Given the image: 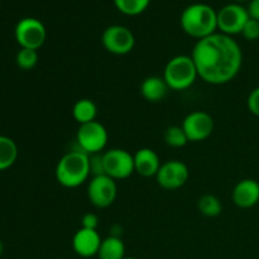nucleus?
I'll return each instance as SVG.
<instances>
[{"mask_svg":"<svg viewBox=\"0 0 259 259\" xmlns=\"http://www.w3.org/2000/svg\"><path fill=\"white\" fill-rule=\"evenodd\" d=\"M197 210L206 218H217L222 214L223 204L215 195L205 194L197 200Z\"/></svg>","mask_w":259,"mask_h":259,"instance_id":"aec40b11","label":"nucleus"},{"mask_svg":"<svg viewBox=\"0 0 259 259\" xmlns=\"http://www.w3.org/2000/svg\"><path fill=\"white\" fill-rule=\"evenodd\" d=\"M247 10L248 14H249V18L259 22V0H250L249 4H248Z\"/></svg>","mask_w":259,"mask_h":259,"instance_id":"cd10ccee","label":"nucleus"},{"mask_svg":"<svg viewBox=\"0 0 259 259\" xmlns=\"http://www.w3.org/2000/svg\"><path fill=\"white\" fill-rule=\"evenodd\" d=\"M3 252H4V245H3L2 240H0V255L3 254Z\"/></svg>","mask_w":259,"mask_h":259,"instance_id":"c85d7f7f","label":"nucleus"},{"mask_svg":"<svg viewBox=\"0 0 259 259\" xmlns=\"http://www.w3.org/2000/svg\"><path fill=\"white\" fill-rule=\"evenodd\" d=\"M169 88L162 76H148L141 83V95L149 103H158L166 98Z\"/></svg>","mask_w":259,"mask_h":259,"instance_id":"dca6fc26","label":"nucleus"},{"mask_svg":"<svg viewBox=\"0 0 259 259\" xmlns=\"http://www.w3.org/2000/svg\"><path fill=\"white\" fill-rule=\"evenodd\" d=\"M124 259H138V258H136V257H125Z\"/></svg>","mask_w":259,"mask_h":259,"instance_id":"7c9ffc66","label":"nucleus"},{"mask_svg":"<svg viewBox=\"0 0 259 259\" xmlns=\"http://www.w3.org/2000/svg\"><path fill=\"white\" fill-rule=\"evenodd\" d=\"M18 158L17 143L7 136H0V171L10 168Z\"/></svg>","mask_w":259,"mask_h":259,"instance_id":"6ab92c4d","label":"nucleus"},{"mask_svg":"<svg viewBox=\"0 0 259 259\" xmlns=\"http://www.w3.org/2000/svg\"><path fill=\"white\" fill-rule=\"evenodd\" d=\"M232 200L239 209H250L259 202V182L253 179L240 180L232 191Z\"/></svg>","mask_w":259,"mask_h":259,"instance_id":"4468645a","label":"nucleus"},{"mask_svg":"<svg viewBox=\"0 0 259 259\" xmlns=\"http://www.w3.org/2000/svg\"><path fill=\"white\" fill-rule=\"evenodd\" d=\"M151 0H114L116 9L129 17L142 14L148 8Z\"/></svg>","mask_w":259,"mask_h":259,"instance_id":"412c9836","label":"nucleus"},{"mask_svg":"<svg viewBox=\"0 0 259 259\" xmlns=\"http://www.w3.org/2000/svg\"><path fill=\"white\" fill-rule=\"evenodd\" d=\"M109 141V133L105 126L98 120L82 124L76 133V143L82 152L90 154L103 153Z\"/></svg>","mask_w":259,"mask_h":259,"instance_id":"39448f33","label":"nucleus"},{"mask_svg":"<svg viewBox=\"0 0 259 259\" xmlns=\"http://www.w3.org/2000/svg\"><path fill=\"white\" fill-rule=\"evenodd\" d=\"M247 108L253 115L259 118V86L253 89L247 98Z\"/></svg>","mask_w":259,"mask_h":259,"instance_id":"a878e982","label":"nucleus"},{"mask_svg":"<svg viewBox=\"0 0 259 259\" xmlns=\"http://www.w3.org/2000/svg\"><path fill=\"white\" fill-rule=\"evenodd\" d=\"M235 2L238 3V4H240V3H245V2H250V0H235Z\"/></svg>","mask_w":259,"mask_h":259,"instance_id":"c756f323","label":"nucleus"},{"mask_svg":"<svg viewBox=\"0 0 259 259\" xmlns=\"http://www.w3.org/2000/svg\"><path fill=\"white\" fill-rule=\"evenodd\" d=\"M162 77L168 85L169 90L184 91L194 85L199 75L191 56L179 55L166 63Z\"/></svg>","mask_w":259,"mask_h":259,"instance_id":"20e7f679","label":"nucleus"},{"mask_svg":"<svg viewBox=\"0 0 259 259\" xmlns=\"http://www.w3.org/2000/svg\"><path fill=\"white\" fill-rule=\"evenodd\" d=\"M81 228L91 230H98L99 228V217L94 212H88L81 219Z\"/></svg>","mask_w":259,"mask_h":259,"instance_id":"bb28decb","label":"nucleus"},{"mask_svg":"<svg viewBox=\"0 0 259 259\" xmlns=\"http://www.w3.org/2000/svg\"><path fill=\"white\" fill-rule=\"evenodd\" d=\"M118 196L116 181L106 175L93 176L88 185V199L96 209L111 206Z\"/></svg>","mask_w":259,"mask_h":259,"instance_id":"6e6552de","label":"nucleus"},{"mask_svg":"<svg viewBox=\"0 0 259 259\" xmlns=\"http://www.w3.org/2000/svg\"><path fill=\"white\" fill-rule=\"evenodd\" d=\"M191 57L199 77L210 85L230 82L237 77L243 65V52L239 43L223 33H214L197 40Z\"/></svg>","mask_w":259,"mask_h":259,"instance_id":"f257e3e1","label":"nucleus"},{"mask_svg":"<svg viewBox=\"0 0 259 259\" xmlns=\"http://www.w3.org/2000/svg\"><path fill=\"white\" fill-rule=\"evenodd\" d=\"M180 24L187 35L202 39L217 33L218 12L204 3L191 4L182 12Z\"/></svg>","mask_w":259,"mask_h":259,"instance_id":"7ed1b4c3","label":"nucleus"},{"mask_svg":"<svg viewBox=\"0 0 259 259\" xmlns=\"http://www.w3.org/2000/svg\"><path fill=\"white\" fill-rule=\"evenodd\" d=\"M103 47L115 56L128 55L136 46V37L129 28L124 25H109L101 34Z\"/></svg>","mask_w":259,"mask_h":259,"instance_id":"1a4fd4ad","label":"nucleus"},{"mask_svg":"<svg viewBox=\"0 0 259 259\" xmlns=\"http://www.w3.org/2000/svg\"><path fill=\"white\" fill-rule=\"evenodd\" d=\"M249 19L247 8L242 4H228L218 12V29L220 33L233 37L240 34L245 23Z\"/></svg>","mask_w":259,"mask_h":259,"instance_id":"9b49d317","label":"nucleus"},{"mask_svg":"<svg viewBox=\"0 0 259 259\" xmlns=\"http://www.w3.org/2000/svg\"><path fill=\"white\" fill-rule=\"evenodd\" d=\"M90 175V157L80 148L63 154L55 169L56 180L66 189L81 186L88 181Z\"/></svg>","mask_w":259,"mask_h":259,"instance_id":"f03ea898","label":"nucleus"},{"mask_svg":"<svg viewBox=\"0 0 259 259\" xmlns=\"http://www.w3.org/2000/svg\"><path fill=\"white\" fill-rule=\"evenodd\" d=\"M15 39L20 48L39 50L47 39V29L39 19L23 18L17 23L14 29Z\"/></svg>","mask_w":259,"mask_h":259,"instance_id":"0eeeda50","label":"nucleus"},{"mask_svg":"<svg viewBox=\"0 0 259 259\" xmlns=\"http://www.w3.org/2000/svg\"><path fill=\"white\" fill-rule=\"evenodd\" d=\"M240 34L247 40H257L259 39V22L255 19L249 18L248 22L245 23Z\"/></svg>","mask_w":259,"mask_h":259,"instance_id":"b1692460","label":"nucleus"},{"mask_svg":"<svg viewBox=\"0 0 259 259\" xmlns=\"http://www.w3.org/2000/svg\"><path fill=\"white\" fill-rule=\"evenodd\" d=\"M181 126L184 128L189 142H202L211 136L215 128V123L209 113L196 110L187 114Z\"/></svg>","mask_w":259,"mask_h":259,"instance_id":"f8f14e48","label":"nucleus"},{"mask_svg":"<svg viewBox=\"0 0 259 259\" xmlns=\"http://www.w3.org/2000/svg\"><path fill=\"white\" fill-rule=\"evenodd\" d=\"M90 171L93 176H100L105 175L104 172V162H103V153L90 154Z\"/></svg>","mask_w":259,"mask_h":259,"instance_id":"393cba45","label":"nucleus"},{"mask_svg":"<svg viewBox=\"0 0 259 259\" xmlns=\"http://www.w3.org/2000/svg\"><path fill=\"white\" fill-rule=\"evenodd\" d=\"M72 116L80 125L96 120L98 106L91 99H80L72 108Z\"/></svg>","mask_w":259,"mask_h":259,"instance_id":"a211bd4d","label":"nucleus"},{"mask_svg":"<svg viewBox=\"0 0 259 259\" xmlns=\"http://www.w3.org/2000/svg\"><path fill=\"white\" fill-rule=\"evenodd\" d=\"M103 239L98 230L80 228L72 238V249L82 258H91L98 255Z\"/></svg>","mask_w":259,"mask_h":259,"instance_id":"ddd939ff","label":"nucleus"},{"mask_svg":"<svg viewBox=\"0 0 259 259\" xmlns=\"http://www.w3.org/2000/svg\"><path fill=\"white\" fill-rule=\"evenodd\" d=\"M96 257L99 259H124L125 258V244L121 238L109 235L101 242L100 249Z\"/></svg>","mask_w":259,"mask_h":259,"instance_id":"f3484780","label":"nucleus"},{"mask_svg":"<svg viewBox=\"0 0 259 259\" xmlns=\"http://www.w3.org/2000/svg\"><path fill=\"white\" fill-rule=\"evenodd\" d=\"M189 177L190 171L187 164L179 159H171L161 164L156 175V181L163 190L175 191L185 186Z\"/></svg>","mask_w":259,"mask_h":259,"instance_id":"9d476101","label":"nucleus"},{"mask_svg":"<svg viewBox=\"0 0 259 259\" xmlns=\"http://www.w3.org/2000/svg\"><path fill=\"white\" fill-rule=\"evenodd\" d=\"M164 142L172 148H182L189 143L186 133L181 125H171L164 131Z\"/></svg>","mask_w":259,"mask_h":259,"instance_id":"4be33fe9","label":"nucleus"},{"mask_svg":"<svg viewBox=\"0 0 259 259\" xmlns=\"http://www.w3.org/2000/svg\"><path fill=\"white\" fill-rule=\"evenodd\" d=\"M104 172L115 181L125 180L136 172L134 154L123 148H111L103 153Z\"/></svg>","mask_w":259,"mask_h":259,"instance_id":"423d86ee","label":"nucleus"},{"mask_svg":"<svg viewBox=\"0 0 259 259\" xmlns=\"http://www.w3.org/2000/svg\"><path fill=\"white\" fill-rule=\"evenodd\" d=\"M15 62H17L18 67L22 70H32L38 63V52L35 50H29V48H20L15 57Z\"/></svg>","mask_w":259,"mask_h":259,"instance_id":"5701e85b","label":"nucleus"},{"mask_svg":"<svg viewBox=\"0 0 259 259\" xmlns=\"http://www.w3.org/2000/svg\"><path fill=\"white\" fill-rule=\"evenodd\" d=\"M161 164L159 156L152 148H141L134 153V169L139 176L156 177Z\"/></svg>","mask_w":259,"mask_h":259,"instance_id":"2eb2a0df","label":"nucleus"}]
</instances>
